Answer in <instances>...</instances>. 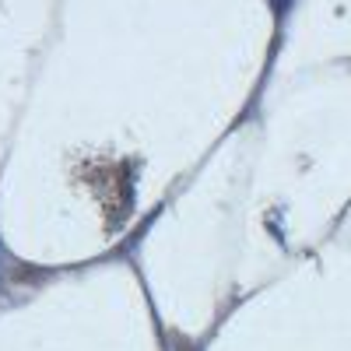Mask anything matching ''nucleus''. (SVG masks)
I'll return each mask as SVG.
<instances>
[{
  "label": "nucleus",
  "instance_id": "nucleus-1",
  "mask_svg": "<svg viewBox=\"0 0 351 351\" xmlns=\"http://www.w3.org/2000/svg\"><path fill=\"white\" fill-rule=\"evenodd\" d=\"M271 4H274V11H278V14H281V11H285V8H288V4H291V0H271Z\"/></svg>",
  "mask_w": 351,
  "mask_h": 351
}]
</instances>
